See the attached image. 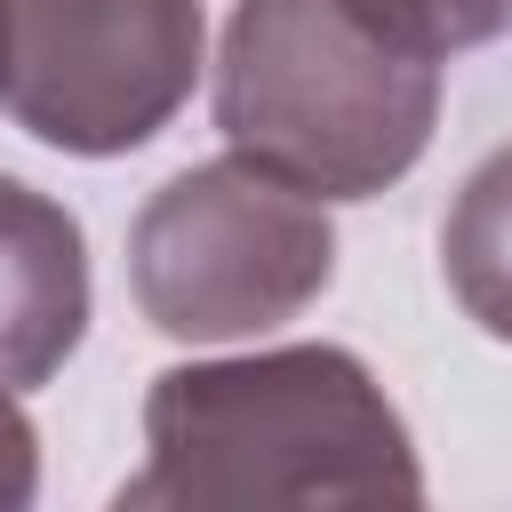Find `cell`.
Masks as SVG:
<instances>
[{
	"label": "cell",
	"mask_w": 512,
	"mask_h": 512,
	"mask_svg": "<svg viewBox=\"0 0 512 512\" xmlns=\"http://www.w3.org/2000/svg\"><path fill=\"white\" fill-rule=\"evenodd\" d=\"M88 336L80 216L24 176H0V392H40Z\"/></svg>",
	"instance_id": "5b68a950"
},
{
	"label": "cell",
	"mask_w": 512,
	"mask_h": 512,
	"mask_svg": "<svg viewBox=\"0 0 512 512\" xmlns=\"http://www.w3.org/2000/svg\"><path fill=\"white\" fill-rule=\"evenodd\" d=\"M40 496V432L16 408V392H0V512Z\"/></svg>",
	"instance_id": "ba28073f"
},
{
	"label": "cell",
	"mask_w": 512,
	"mask_h": 512,
	"mask_svg": "<svg viewBox=\"0 0 512 512\" xmlns=\"http://www.w3.org/2000/svg\"><path fill=\"white\" fill-rule=\"evenodd\" d=\"M376 40H392L400 56L448 64L464 48H488L512 24V0H344Z\"/></svg>",
	"instance_id": "52a82bcc"
},
{
	"label": "cell",
	"mask_w": 512,
	"mask_h": 512,
	"mask_svg": "<svg viewBox=\"0 0 512 512\" xmlns=\"http://www.w3.org/2000/svg\"><path fill=\"white\" fill-rule=\"evenodd\" d=\"M112 504H424V464L360 352L280 344L160 368L144 392V472H128Z\"/></svg>",
	"instance_id": "6da1fadb"
},
{
	"label": "cell",
	"mask_w": 512,
	"mask_h": 512,
	"mask_svg": "<svg viewBox=\"0 0 512 512\" xmlns=\"http://www.w3.org/2000/svg\"><path fill=\"white\" fill-rule=\"evenodd\" d=\"M200 80V0H0V104L48 152L152 144Z\"/></svg>",
	"instance_id": "277c9868"
},
{
	"label": "cell",
	"mask_w": 512,
	"mask_h": 512,
	"mask_svg": "<svg viewBox=\"0 0 512 512\" xmlns=\"http://www.w3.org/2000/svg\"><path fill=\"white\" fill-rule=\"evenodd\" d=\"M336 280L328 200L248 152L168 176L128 224L136 312L176 344H232L296 320Z\"/></svg>",
	"instance_id": "3957f363"
},
{
	"label": "cell",
	"mask_w": 512,
	"mask_h": 512,
	"mask_svg": "<svg viewBox=\"0 0 512 512\" xmlns=\"http://www.w3.org/2000/svg\"><path fill=\"white\" fill-rule=\"evenodd\" d=\"M440 120V64L376 40L344 0H232L216 48V128L312 200L400 184Z\"/></svg>",
	"instance_id": "7a4b0ae2"
},
{
	"label": "cell",
	"mask_w": 512,
	"mask_h": 512,
	"mask_svg": "<svg viewBox=\"0 0 512 512\" xmlns=\"http://www.w3.org/2000/svg\"><path fill=\"white\" fill-rule=\"evenodd\" d=\"M440 272H448V296L464 304V320L496 344H512V144L488 152L448 224H440Z\"/></svg>",
	"instance_id": "8992f818"
}]
</instances>
